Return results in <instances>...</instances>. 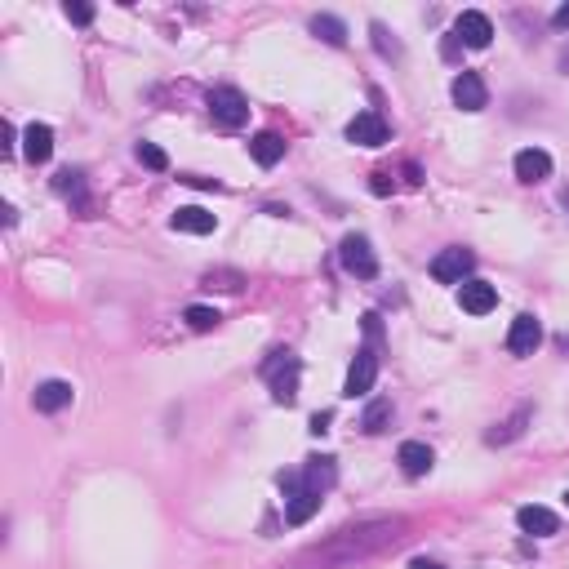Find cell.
<instances>
[{
  "label": "cell",
  "instance_id": "obj_1",
  "mask_svg": "<svg viewBox=\"0 0 569 569\" xmlns=\"http://www.w3.org/2000/svg\"><path fill=\"white\" fill-rule=\"evenodd\" d=\"M299 356L294 352H271V361H263V378L271 383L276 405H294L299 401Z\"/></svg>",
  "mask_w": 569,
  "mask_h": 569
},
{
  "label": "cell",
  "instance_id": "obj_2",
  "mask_svg": "<svg viewBox=\"0 0 569 569\" xmlns=\"http://www.w3.org/2000/svg\"><path fill=\"white\" fill-rule=\"evenodd\" d=\"M209 116H214V125L218 130H240L245 121H249V99L240 94V90H232V85H218L214 94H209Z\"/></svg>",
  "mask_w": 569,
  "mask_h": 569
},
{
  "label": "cell",
  "instance_id": "obj_3",
  "mask_svg": "<svg viewBox=\"0 0 569 569\" xmlns=\"http://www.w3.org/2000/svg\"><path fill=\"white\" fill-rule=\"evenodd\" d=\"M338 263H342L347 276H356V280H374V276H378V254H374V245H369L365 236H342Z\"/></svg>",
  "mask_w": 569,
  "mask_h": 569
},
{
  "label": "cell",
  "instance_id": "obj_4",
  "mask_svg": "<svg viewBox=\"0 0 569 569\" xmlns=\"http://www.w3.org/2000/svg\"><path fill=\"white\" fill-rule=\"evenodd\" d=\"M471 268H476V254L471 249H463V245H454V249H440L432 258V276L440 280V285H463L471 276Z\"/></svg>",
  "mask_w": 569,
  "mask_h": 569
},
{
  "label": "cell",
  "instance_id": "obj_5",
  "mask_svg": "<svg viewBox=\"0 0 569 569\" xmlns=\"http://www.w3.org/2000/svg\"><path fill=\"white\" fill-rule=\"evenodd\" d=\"M374 378H378V352L374 347H361L356 361L347 369V383H342V396L356 401V396H369L374 392Z\"/></svg>",
  "mask_w": 569,
  "mask_h": 569
},
{
  "label": "cell",
  "instance_id": "obj_6",
  "mask_svg": "<svg viewBox=\"0 0 569 569\" xmlns=\"http://www.w3.org/2000/svg\"><path fill=\"white\" fill-rule=\"evenodd\" d=\"M538 342H543V325H538V316L521 311V316L511 321V330H507V352H511V356H534Z\"/></svg>",
  "mask_w": 569,
  "mask_h": 569
},
{
  "label": "cell",
  "instance_id": "obj_7",
  "mask_svg": "<svg viewBox=\"0 0 569 569\" xmlns=\"http://www.w3.org/2000/svg\"><path fill=\"white\" fill-rule=\"evenodd\" d=\"M449 94H454V102H458L463 111H485V107H490V90H485L480 71H458Z\"/></svg>",
  "mask_w": 569,
  "mask_h": 569
},
{
  "label": "cell",
  "instance_id": "obj_8",
  "mask_svg": "<svg viewBox=\"0 0 569 569\" xmlns=\"http://www.w3.org/2000/svg\"><path fill=\"white\" fill-rule=\"evenodd\" d=\"M458 307H463L468 316H490V311L499 307V290H494L490 280H463V290H458Z\"/></svg>",
  "mask_w": 569,
  "mask_h": 569
},
{
  "label": "cell",
  "instance_id": "obj_9",
  "mask_svg": "<svg viewBox=\"0 0 569 569\" xmlns=\"http://www.w3.org/2000/svg\"><path fill=\"white\" fill-rule=\"evenodd\" d=\"M454 36L468 45V49H485L490 40H494V23L480 14V9H468V14H458V23H454Z\"/></svg>",
  "mask_w": 569,
  "mask_h": 569
},
{
  "label": "cell",
  "instance_id": "obj_10",
  "mask_svg": "<svg viewBox=\"0 0 569 569\" xmlns=\"http://www.w3.org/2000/svg\"><path fill=\"white\" fill-rule=\"evenodd\" d=\"M347 142H356V147H383V142H387V121H383L378 111H361V116L347 125Z\"/></svg>",
  "mask_w": 569,
  "mask_h": 569
},
{
  "label": "cell",
  "instance_id": "obj_11",
  "mask_svg": "<svg viewBox=\"0 0 569 569\" xmlns=\"http://www.w3.org/2000/svg\"><path fill=\"white\" fill-rule=\"evenodd\" d=\"M169 227H174V232H187V236H209L218 227V218H214L209 209H201V205H183V209L169 218Z\"/></svg>",
  "mask_w": 569,
  "mask_h": 569
},
{
  "label": "cell",
  "instance_id": "obj_12",
  "mask_svg": "<svg viewBox=\"0 0 569 569\" xmlns=\"http://www.w3.org/2000/svg\"><path fill=\"white\" fill-rule=\"evenodd\" d=\"M511 169H516L521 183H543V178L552 174V156H547L543 147H525V152H516Z\"/></svg>",
  "mask_w": 569,
  "mask_h": 569
},
{
  "label": "cell",
  "instance_id": "obj_13",
  "mask_svg": "<svg viewBox=\"0 0 569 569\" xmlns=\"http://www.w3.org/2000/svg\"><path fill=\"white\" fill-rule=\"evenodd\" d=\"M396 463H401L405 476H414V480H418V476H427V471H432L436 454L423 445V440H405L401 449H396Z\"/></svg>",
  "mask_w": 569,
  "mask_h": 569
},
{
  "label": "cell",
  "instance_id": "obj_14",
  "mask_svg": "<svg viewBox=\"0 0 569 569\" xmlns=\"http://www.w3.org/2000/svg\"><path fill=\"white\" fill-rule=\"evenodd\" d=\"M71 383H63V378H49V383H40L36 387V396H32V405L40 409V414H58V409H68L71 405Z\"/></svg>",
  "mask_w": 569,
  "mask_h": 569
},
{
  "label": "cell",
  "instance_id": "obj_15",
  "mask_svg": "<svg viewBox=\"0 0 569 569\" xmlns=\"http://www.w3.org/2000/svg\"><path fill=\"white\" fill-rule=\"evenodd\" d=\"M516 525H521L525 534L547 538V534H556V530H561V516H556V511H547V507H521V511H516Z\"/></svg>",
  "mask_w": 569,
  "mask_h": 569
},
{
  "label": "cell",
  "instance_id": "obj_16",
  "mask_svg": "<svg viewBox=\"0 0 569 569\" xmlns=\"http://www.w3.org/2000/svg\"><path fill=\"white\" fill-rule=\"evenodd\" d=\"M334 480H338L334 458H307V468H302V490H311V494L325 499V490H334Z\"/></svg>",
  "mask_w": 569,
  "mask_h": 569
},
{
  "label": "cell",
  "instance_id": "obj_17",
  "mask_svg": "<svg viewBox=\"0 0 569 569\" xmlns=\"http://www.w3.org/2000/svg\"><path fill=\"white\" fill-rule=\"evenodd\" d=\"M23 156H27L32 165H45V161L54 156V130H49V125H27V130H23Z\"/></svg>",
  "mask_w": 569,
  "mask_h": 569
},
{
  "label": "cell",
  "instance_id": "obj_18",
  "mask_svg": "<svg viewBox=\"0 0 569 569\" xmlns=\"http://www.w3.org/2000/svg\"><path fill=\"white\" fill-rule=\"evenodd\" d=\"M249 156H254V161H258L263 169L280 165V156H285V138H280V134H271V130H263V134H254V138H249Z\"/></svg>",
  "mask_w": 569,
  "mask_h": 569
},
{
  "label": "cell",
  "instance_id": "obj_19",
  "mask_svg": "<svg viewBox=\"0 0 569 569\" xmlns=\"http://www.w3.org/2000/svg\"><path fill=\"white\" fill-rule=\"evenodd\" d=\"M321 511V494H311V490H299V494H290V507H285V525H307L311 516Z\"/></svg>",
  "mask_w": 569,
  "mask_h": 569
},
{
  "label": "cell",
  "instance_id": "obj_20",
  "mask_svg": "<svg viewBox=\"0 0 569 569\" xmlns=\"http://www.w3.org/2000/svg\"><path fill=\"white\" fill-rule=\"evenodd\" d=\"M54 192H58V196H71V201L85 209V218H90L94 205L85 201V174H80V169H63V174H54Z\"/></svg>",
  "mask_w": 569,
  "mask_h": 569
},
{
  "label": "cell",
  "instance_id": "obj_21",
  "mask_svg": "<svg viewBox=\"0 0 569 569\" xmlns=\"http://www.w3.org/2000/svg\"><path fill=\"white\" fill-rule=\"evenodd\" d=\"M530 418H534V409H530V405H521V409H516L511 418H502V423L490 436H485V440H490V445H511L516 436L525 432V423H530Z\"/></svg>",
  "mask_w": 569,
  "mask_h": 569
},
{
  "label": "cell",
  "instance_id": "obj_22",
  "mask_svg": "<svg viewBox=\"0 0 569 569\" xmlns=\"http://www.w3.org/2000/svg\"><path fill=\"white\" fill-rule=\"evenodd\" d=\"M365 534H369V525H361V530H356V552H361V556H365V552H374V547H383L387 538H396L392 530H387V534H374V538H365ZM347 543H352V530H342V538H334L325 552H342ZM347 556H352V552H347Z\"/></svg>",
  "mask_w": 569,
  "mask_h": 569
},
{
  "label": "cell",
  "instance_id": "obj_23",
  "mask_svg": "<svg viewBox=\"0 0 569 569\" xmlns=\"http://www.w3.org/2000/svg\"><path fill=\"white\" fill-rule=\"evenodd\" d=\"M311 36H321L325 45H347V23L334 14H316L311 18Z\"/></svg>",
  "mask_w": 569,
  "mask_h": 569
},
{
  "label": "cell",
  "instance_id": "obj_24",
  "mask_svg": "<svg viewBox=\"0 0 569 569\" xmlns=\"http://www.w3.org/2000/svg\"><path fill=\"white\" fill-rule=\"evenodd\" d=\"M387 418H392V401L387 396H378V401H369V409L361 414V432H383L387 427Z\"/></svg>",
  "mask_w": 569,
  "mask_h": 569
},
{
  "label": "cell",
  "instance_id": "obj_25",
  "mask_svg": "<svg viewBox=\"0 0 569 569\" xmlns=\"http://www.w3.org/2000/svg\"><path fill=\"white\" fill-rule=\"evenodd\" d=\"M205 285H209V290H227V294H240L245 276H240L236 268H214V271H205Z\"/></svg>",
  "mask_w": 569,
  "mask_h": 569
},
{
  "label": "cell",
  "instance_id": "obj_26",
  "mask_svg": "<svg viewBox=\"0 0 569 569\" xmlns=\"http://www.w3.org/2000/svg\"><path fill=\"white\" fill-rule=\"evenodd\" d=\"M183 321H187V330L209 334V330H218V321H223V316H218L214 307H187V311H183Z\"/></svg>",
  "mask_w": 569,
  "mask_h": 569
},
{
  "label": "cell",
  "instance_id": "obj_27",
  "mask_svg": "<svg viewBox=\"0 0 569 569\" xmlns=\"http://www.w3.org/2000/svg\"><path fill=\"white\" fill-rule=\"evenodd\" d=\"M369 36H374V49H378L383 58H401V45L392 40V32H387L383 23H369Z\"/></svg>",
  "mask_w": 569,
  "mask_h": 569
},
{
  "label": "cell",
  "instance_id": "obj_28",
  "mask_svg": "<svg viewBox=\"0 0 569 569\" xmlns=\"http://www.w3.org/2000/svg\"><path fill=\"white\" fill-rule=\"evenodd\" d=\"M138 161L152 169V174H165V169H169V156L156 147V142H138Z\"/></svg>",
  "mask_w": 569,
  "mask_h": 569
},
{
  "label": "cell",
  "instance_id": "obj_29",
  "mask_svg": "<svg viewBox=\"0 0 569 569\" xmlns=\"http://www.w3.org/2000/svg\"><path fill=\"white\" fill-rule=\"evenodd\" d=\"M68 18L76 27H90V23H94V5H71L68 0Z\"/></svg>",
  "mask_w": 569,
  "mask_h": 569
},
{
  "label": "cell",
  "instance_id": "obj_30",
  "mask_svg": "<svg viewBox=\"0 0 569 569\" xmlns=\"http://www.w3.org/2000/svg\"><path fill=\"white\" fill-rule=\"evenodd\" d=\"M458 54H463V40L449 32L445 40H440V58H445V63H458Z\"/></svg>",
  "mask_w": 569,
  "mask_h": 569
},
{
  "label": "cell",
  "instance_id": "obj_31",
  "mask_svg": "<svg viewBox=\"0 0 569 569\" xmlns=\"http://www.w3.org/2000/svg\"><path fill=\"white\" fill-rule=\"evenodd\" d=\"M369 192H374V196H387V192H392V174H374V178H369Z\"/></svg>",
  "mask_w": 569,
  "mask_h": 569
},
{
  "label": "cell",
  "instance_id": "obj_32",
  "mask_svg": "<svg viewBox=\"0 0 569 569\" xmlns=\"http://www.w3.org/2000/svg\"><path fill=\"white\" fill-rule=\"evenodd\" d=\"M330 423H334V414H316V418H311V432L325 436V432H330Z\"/></svg>",
  "mask_w": 569,
  "mask_h": 569
},
{
  "label": "cell",
  "instance_id": "obj_33",
  "mask_svg": "<svg viewBox=\"0 0 569 569\" xmlns=\"http://www.w3.org/2000/svg\"><path fill=\"white\" fill-rule=\"evenodd\" d=\"M183 183H187V187H214V192H218V178H196V174H187Z\"/></svg>",
  "mask_w": 569,
  "mask_h": 569
},
{
  "label": "cell",
  "instance_id": "obj_34",
  "mask_svg": "<svg viewBox=\"0 0 569 569\" xmlns=\"http://www.w3.org/2000/svg\"><path fill=\"white\" fill-rule=\"evenodd\" d=\"M0 138H5V142H0V147H5V152H14V125H9V121H5V125H0Z\"/></svg>",
  "mask_w": 569,
  "mask_h": 569
},
{
  "label": "cell",
  "instance_id": "obj_35",
  "mask_svg": "<svg viewBox=\"0 0 569 569\" xmlns=\"http://www.w3.org/2000/svg\"><path fill=\"white\" fill-rule=\"evenodd\" d=\"M552 23H556V27H565V32H569V5H561V9L552 14Z\"/></svg>",
  "mask_w": 569,
  "mask_h": 569
},
{
  "label": "cell",
  "instance_id": "obj_36",
  "mask_svg": "<svg viewBox=\"0 0 569 569\" xmlns=\"http://www.w3.org/2000/svg\"><path fill=\"white\" fill-rule=\"evenodd\" d=\"M409 569H445V565H440V561H423V556H418V561H414Z\"/></svg>",
  "mask_w": 569,
  "mask_h": 569
},
{
  "label": "cell",
  "instance_id": "obj_37",
  "mask_svg": "<svg viewBox=\"0 0 569 569\" xmlns=\"http://www.w3.org/2000/svg\"><path fill=\"white\" fill-rule=\"evenodd\" d=\"M561 68H565V71H569V49H565V54H561Z\"/></svg>",
  "mask_w": 569,
  "mask_h": 569
},
{
  "label": "cell",
  "instance_id": "obj_38",
  "mask_svg": "<svg viewBox=\"0 0 569 569\" xmlns=\"http://www.w3.org/2000/svg\"><path fill=\"white\" fill-rule=\"evenodd\" d=\"M565 499H569V494H565Z\"/></svg>",
  "mask_w": 569,
  "mask_h": 569
}]
</instances>
